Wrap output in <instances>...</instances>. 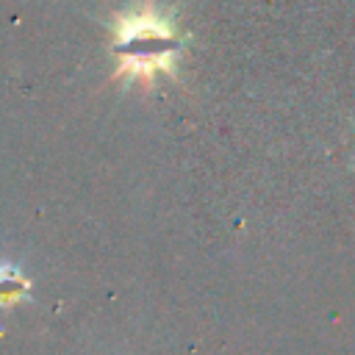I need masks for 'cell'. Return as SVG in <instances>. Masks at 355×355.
Masks as SVG:
<instances>
[{
	"label": "cell",
	"mask_w": 355,
	"mask_h": 355,
	"mask_svg": "<svg viewBox=\"0 0 355 355\" xmlns=\"http://www.w3.org/2000/svg\"><path fill=\"white\" fill-rule=\"evenodd\" d=\"M119 47H122L125 69L150 72L153 67H166L172 55V33L158 17L139 14L125 19L119 31Z\"/></svg>",
	"instance_id": "1"
}]
</instances>
